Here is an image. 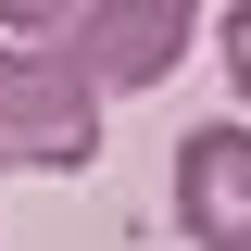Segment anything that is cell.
Here are the masks:
<instances>
[{
	"mask_svg": "<svg viewBox=\"0 0 251 251\" xmlns=\"http://www.w3.org/2000/svg\"><path fill=\"white\" fill-rule=\"evenodd\" d=\"M100 163V88L38 38H0V176H88Z\"/></svg>",
	"mask_w": 251,
	"mask_h": 251,
	"instance_id": "obj_1",
	"label": "cell"
},
{
	"mask_svg": "<svg viewBox=\"0 0 251 251\" xmlns=\"http://www.w3.org/2000/svg\"><path fill=\"white\" fill-rule=\"evenodd\" d=\"M38 50H63L100 100H138L188 63V0H75V25L38 38Z\"/></svg>",
	"mask_w": 251,
	"mask_h": 251,
	"instance_id": "obj_2",
	"label": "cell"
},
{
	"mask_svg": "<svg viewBox=\"0 0 251 251\" xmlns=\"http://www.w3.org/2000/svg\"><path fill=\"white\" fill-rule=\"evenodd\" d=\"M176 226L188 251H251V113H214L176 138Z\"/></svg>",
	"mask_w": 251,
	"mask_h": 251,
	"instance_id": "obj_3",
	"label": "cell"
},
{
	"mask_svg": "<svg viewBox=\"0 0 251 251\" xmlns=\"http://www.w3.org/2000/svg\"><path fill=\"white\" fill-rule=\"evenodd\" d=\"M214 63H226V100L251 113V0H226V13H214Z\"/></svg>",
	"mask_w": 251,
	"mask_h": 251,
	"instance_id": "obj_4",
	"label": "cell"
},
{
	"mask_svg": "<svg viewBox=\"0 0 251 251\" xmlns=\"http://www.w3.org/2000/svg\"><path fill=\"white\" fill-rule=\"evenodd\" d=\"M75 25V0H0V38H63Z\"/></svg>",
	"mask_w": 251,
	"mask_h": 251,
	"instance_id": "obj_5",
	"label": "cell"
}]
</instances>
